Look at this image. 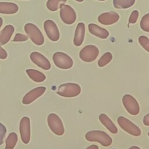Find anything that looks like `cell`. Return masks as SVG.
<instances>
[{"instance_id": "6da1fadb", "label": "cell", "mask_w": 149, "mask_h": 149, "mask_svg": "<svg viewBox=\"0 0 149 149\" xmlns=\"http://www.w3.org/2000/svg\"><path fill=\"white\" fill-rule=\"evenodd\" d=\"M86 139L88 141L98 142L102 146L108 147L112 143V138L105 132L102 130H91L85 135Z\"/></svg>"}, {"instance_id": "7a4b0ae2", "label": "cell", "mask_w": 149, "mask_h": 149, "mask_svg": "<svg viewBox=\"0 0 149 149\" xmlns=\"http://www.w3.org/2000/svg\"><path fill=\"white\" fill-rule=\"evenodd\" d=\"M81 93V87L74 83H68L59 86L57 94L63 97H74L79 95Z\"/></svg>"}, {"instance_id": "3957f363", "label": "cell", "mask_w": 149, "mask_h": 149, "mask_svg": "<svg viewBox=\"0 0 149 149\" xmlns=\"http://www.w3.org/2000/svg\"><path fill=\"white\" fill-rule=\"evenodd\" d=\"M24 31L33 43L37 45H41L44 44V38L40 29L35 24L28 23L24 26Z\"/></svg>"}, {"instance_id": "277c9868", "label": "cell", "mask_w": 149, "mask_h": 149, "mask_svg": "<svg viewBox=\"0 0 149 149\" xmlns=\"http://www.w3.org/2000/svg\"><path fill=\"white\" fill-rule=\"evenodd\" d=\"M52 59L55 65L60 69H68L71 68L73 65L72 59L64 52H56L54 53Z\"/></svg>"}, {"instance_id": "5b68a950", "label": "cell", "mask_w": 149, "mask_h": 149, "mask_svg": "<svg viewBox=\"0 0 149 149\" xmlns=\"http://www.w3.org/2000/svg\"><path fill=\"white\" fill-rule=\"evenodd\" d=\"M48 125L51 130L56 135L62 136L64 134L65 129L60 118L55 113H51L48 116Z\"/></svg>"}, {"instance_id": "8992f818", "label": "cell", "mask_w": 149, "mask_h": 149, "mask_svg": "<svg viewBox=\"0 0 149 149\" xmlns=\"http://www.w3.org/2000/svg\"><path fill=\"white\" fill-rule=\"evenodd\" d=\"M118 123L124 131L132 136H139L141 133L140 128L125 117H118Z\"/></svg>"}, {"instance_id": "52a82bcc", "label": "cell", "mask_w": 149, "mask_h": 149, "mask_svg": "<svg viewBox=\"0 0 149 149\" xmlns=\"http://www.w3.org/2000/svg\"><path fill=\"white\" fill-rule=\"evenodd\" d=\"M60 17L61 20L66 24H73L76 19V14L74 9L69 5L61 3L59 5Z\"/></svg>"}, {"instance_id": "ba28073f", "label": "cell", "mask_w": 149, "mask_h": 149, "mask_svg": "<svg viewBox=\"0 0 149 149\" xmlns=\"http://www.w3.org/2000/svg\"><path fill=\"white\" fill-rule=\"evenodd\" d=\"M99 54L98 48L93 45H88L83 48L79 53L80 58L84 62H91L96 59Z\"/></svg>"}, {"instance_id": "9c48e42d", "label": "cell", "mask_w": 149, "mask_h": 149, "mask_svg": "<svg viewBox=\"0 0 149 149\" xmlns=\"http://www.w3.org/2000/svg\"><path fill=\"white\" fill-rule=\"evenodd\" d=\"M122 102L126 110L132 115H136L140 112V107L137 100L130 94H125L122 98Z\"/></svg>"}, {"instance_id": "30bf717a", "label": "cell", "mask_w": 149, "mask_h": 149, "mask_svg": "<svg viewBox=\"0 0 149 149\" xmlns=\"http://www.w3.org/2000/svg\"><path fill=\"white\" fill-rule=\"evenodd\" d=\"M19 132L22 142L28 144L30 140V120L27 116L23 117L20 122Z\"/></svg>"}, {"instance_id": "8fae6325", "label": "cell", "mask_w": 149, "mask_h": 149, "mask_svg": "<svg viewBox=\"0 0 149 149\" xmlns=\"http://www.w3.org/2000/svg\"><path fill=\"white\" fill-rule=\"evenodd\" d=\"M44 29L48 38L52 41L59 39V31L56 24L51 20H47L44 23Z\"/></svg>"}, {"instance_id": "7c38bea8", "label": "cell", "mask_w": 149, "mask_h": 149, "mask_svg": "<svg viewBox=\"0 0 149 149\" xmlns=\"http://www.w3.org/2000/svg\"><path fill=\"white\" fill-rule=\"evenodd\" d=\"M31 61L38 67L44 70H49L51 68V63L48 59L38 52H33L30 55Z\"/></svg>"}, {"instance_id": "4fadbf2b", "label": "cell", "mask_w": 149, "mask_h": 149, "mask_svg": "<svg viewBox=\"0 0 149 149\" xmlns=\"http://www.w3.org/2000/svg\"><path fill=\"white\" fill-rule=\"evenodd\" d=\"M45 87H38L35 88L28 92L23 97L22 102L23 104L29 105L34 101L37 98L41 97L45 91Z\"/></svg>"}, {"instance_id": "5bb4252c", "label": "cell", "mask_w": 149, "mask_h": 149, "mask_svg": "<svg viewBox=\"0 0 149 149\" xmlns=\"http://www.w3.org/2000/svg\"><path fill=\"white\" fill-rule=\"evenodd\" d=\"M119 19V15L115 12H109L101 14L98 17V22L104 25H111L117 22Z\"/></svg>"}, {"instance_id": "9a60e30c", "label": "cell", "mask_w": 149, "mask_h": 149, "mask_svg": "<svg viewBox=\"0 0 149 149\" xmlns=\"http://www.w3.org/2000/svg\"><path fill=\"white\" fill-rule=\"evenodd\" d=\"M15 31V28L12 25L8 24L0 32V45H3L7 44Z\"/></svg>"}, {"instance_id": "2e32d148", "label": "cell", "mask_w": 149, "mask_h": 149, "mask_svg": "<svg viewBox=\"0 0 149 149\" xmlns=\"http://www.w3.org/2000/svg\"><path fill=\"white\" fill-rule=\"evenodd\" d=\"M85 33V24L81 22L79 23L75 30L74 38H73V44L76 46H80L83 41L84 38Z\"/></svg>"}, {"instance_id": "e0dca14e", "label": "cell", "mask_w": 149, "mask_h": 149, "mask_svg": "<svg viewBox=\"0 0 149 149\" xmlns=\"http://www.w3.org/2000/svg\"><path fill=\"white\" fill-rule=\"evenodd\" d=\"M88 27L89 31L91 33V34L98 38L105 39L109 36V32L106 29H103L95 24L90 23L88 24Z\"/></svg>"}, {"instance_id": "ac0fdd59", "label": "cell", "mask_w": 149, "mask_h": 149, "mask_svg": "<svg viewBox=\"0 0 149 149\" xmlns=\"http://www.w3.org/2000/svg\"><path fill=\"white\" fill-rule=\"evenodd\" d=\"M19 10L18 6L13 2H0V13L11 15L16 13Z\"/></svg>"}, {"instance_id": "d6986e66", "label": "cell", "mask_w": 149, "mask_h": 149, "mask_svg": "<svg viewBox=\"0 0 149 149\" xmlns=\"http://www.w3.org/2000/svg\"><path fill=\"white\" fill-rule=\"evenodd\" d=\"M99 120L101 123L112 134H116L118 132V129L113 122L105 113H101L99 115Z\"/></svg>"}, {"instance_id": "ffe728a7", "label": "cell", "mask_w": 149, "mask_h": 149, "mask_svg": "<svg viewBox=\"0 0 149 149\" xmlns=\"http://www.w3.org/2000/svg\"><path fill=\"white\" fill-rule=\"evenodd\" d=\"M26 72L32 80L37 83L42 82L46 79V76L44 73L35 69H29L26 70Z\"/></svg>"}, {"instance_id": "44dd1931", "label": "cell", "mask_w": 149, "mask_h": 149, "mask_svg": "<svg viewBox=\"0 0 149 149\" xmlns=\"http://www.w3.org/2000/svg\"><path fill=\"white\" fill-rule=\"evenodd\" d=\"M17 139V135L16 133H9L5 141V149H13L16 145Z\"/></svg>"}, {"instance_id": "7402d4cb", "label": "cell", "mask_w": 149, "mask_h": 149, "mask_svg": "<svg viewBox=\"0 0 149 149\" xmlns=\"http://www.w3.org/2000/svg\"><path fill=\"white\" fill-rule=\"evenodd\" d=\"M136 0H113V6L117 9H126L132 6Z\"/></svg>"}, {"instance_id": "603a6c76", "label": "cell", "mask_w": 149, "mask_h": 149, "mask_svg": "<svg viewBox=\"0 0 149 149\" xmlns=\"http://www.w3.org/2000/svg\"><path fill=\"white\" fill-rule=\"evenodd\" d=\"M112 59V55L111 52H105L98 60V65L100 67L102 68L108 64Z\"/></svg>"}, {"instance_id": "cb8c5ba5", "label": "cell", "mask_w": 149, "mask_h": 149, "mask_svg": "<svg viewBox=\"0 0 149 149\" xmlns=\"http://www.w3.org/2000/svg\"><path fill=\"white\" fill-rule=\"evenodd\" d=\"M67 0H48L47 2L46 6L51 11H56L58 9L59 3L66 2Z\"/></svg>"}, {"instance_id": "d4e9b609", "label": "cell", "mask_w": 149, "mask_h": 149, "mask_svg": "<svg viewBox=\"0 0 149 149\" xmlns=\"http://www.w3.org/2000/svg\"><path fill=\"white\" fill-rule=\"evenodd\" d=\"M140 27L146 32H149V13L146 14L141 19Z\"/></svg>"}, {"instance_id": "484cf974", "label": "cell", "mask_w": 149, "mask_h": 149, "mask_svg": "<svg viewBox=\"0 0 149 149\" xmlns=\"http://www.w3.org/2000/svg\"><path fill=\"white\" fill-rule=\"evenodd\" d=\"M139 42L146 51L149 52V40L148 37L144 36H140L139 37Z\"/></svg>"}, {"instance_id": "4316f807", "label": "cell", "mask_w": 149, "mask_h": 149, "mask_svg": "<svg viewBox=\"0 0 149 149\" xmlns=\"http://www.w3.org/2000/svg\"><path fill=\"white\" fill-rule=\"evenodd\" d=\"M139 17V12L137 10H133L129 19V24H133L135 23L138 19Z\"/></svg>"}, {"instance_id": "83f0119b", "label": "cell", "mask_w": 149, "mask_h": 149, "mask_svg": "<svg viewBox=\"0 0 149 149\" xmlns=\"http://www.w3.org/2000/svg\"><path fill=\"white\" fill-rule=\"evenodd\" d=\"M6 133V127L0 122V146L3 143V139Z\"/></svg>"}, {"instance_id": "f1b7e54d", "label": "cell", "mask_w": 149, "mask_h": 149, "mask_svg": "<svg viewBox=\"0 0 149 149\" xmlns=\"http://www.w3.org/2000/svg\"><path fill=\"white\" fill-rule=\"evenodd\" d=\"M28 37L24 34H21V33H17L13 40V41L14 42H20V41H25L28 40Z\"/></svg>"}, {"instance_id": "f546056e", "label": "cell", "mask_w": 149, "mask_h": 149, "mask_svg": "<svg viewBox=\"0 0 149 149\" xmlns=\"http://www.w3.org/2000/svg\"><path fill=\"white\" fill-rule=\"evenodd\" d=\"M8 57V53L5 51V49H3L1 45H0V59H5Z\"/></svg>"}, {"instance_id": "4dcf8cb0", "label": "cell", "mask_w": 149, "mask_h": 149, "mask_svg": "<svg viewBox=\"0 0 149 149\" xmlns=\"http://www.w3.org/2000/svg\"><path fill=\"white\" fill-rule=\"evenodd\" d=\"M143 123L146 126H149V114L147 113L143 118Z\"/></svg>"}, {"instance_id": "1f68e13d", "label": "cell", "mask_w": 149, "mask_h": 149, "mask_svg": "<svg viewBox=\"0 0 149 149\" xmlns=\"http://www.w3.org/2000/svg\"><path fill=\"white\" fill-rule=\"evenodd\" d=\"M86 149H98V147L97 145H91L89 147H88L87 148H86Z\"/></svg>"}, {"instance_id": "d6a6232c", "label": "cell", "mask_w": 149, "mask_h": 149, "mask_svg": "<svg viewBox=\"0 0 149 149\" xmlns=\"http://www.w3.org/2000/svg\"><path fill=\"white\" fill-rule=\"evenodd\" d=\"M129 149H140L139 147L137 146H132L130 147Z\"/></svg>"}, {"instance_id": "836d02e7", "label": "cell", "mask_w": 149, "mask_h": 149, "mask_svg": "<svg viewBox=\"0 0 149 149\" xmlns=\"http://www.w3.org/2000/svg\"><path fill=\"white\" fill-rule=\"evenodd\" d=\"M2 23H3V19L0 17V29L1 26H2Z\"/></svg>"}, {"instance_id": "e575fe53", "label": "cell", "mask_w": 149, "mask_h": 149, "mask_svg": "<svg viewBox=\"0 0 149 149\" xmlns=\"http://www.w3.org/2000/svg\"><path fill=\"white\" fill-rule=\"evenodd\" d=\"M76 1H77V2H83L84 0H76Z\"/></svg>"}, {"instance_id": "d590c367", "label": "cell", "mask_w": 149, "mask_h": 149, "mask_svg": "<svg viewBox=\"0 0 149 149\" xmlns=\"http://www.w3.org/2000/svg\"><path fill=\"white\" fill-rule=\"evenodd\" d=\"M98 1H105V0H98Z\"/></svg>"}, {"instance_id": "8d00e7d4", "label": "cell", "mask_w": 149, "mask_h": 149, "mask_svg": "<svg viewBox=\"0 0 149 149\" xmlns=\"http://www.w3.org/2000/svg\"><path fill=\"white\" fill-rule=\"evenodd\" d=\"M113 149H115V148H113Z\"/></svg>"}]
</instances>
